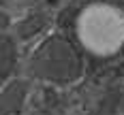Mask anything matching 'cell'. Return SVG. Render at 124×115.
<instances>
[{
	"instance_id": "obj_1",
	"label": "cell",
	"mask_w": 124,
	"mask_h": 115,
	"mask_svg": "<svg viewBox=\"0 0 124 115\" xmlns=\"http://www.w3.org/2000/svg\"><path fill=\"white\" fill-rule=\"evenodd\" d=\"M30 75L56 85H69L84 75V58L69 38L47 36L30 55Z\"/></svg>"
},
{
	"instance_id": "obj_2",
	"label": "cell",
	"mask_w": 124,
	"mask_h": 115,
	"mask_svg": "<svg viewBox=\"0 0 124 115\" xmlns=\"http://www.w3.org/2000/svg\"><path fill=\"white\" fill-rule=\"evenodd\" d=\"M28 96V83L13 79L0 89V115H15L22 111Z\"/></svg>"
},
{
	"instance_id": "obj_3",
	"label": "cell",
	"mask_w": 124,
	"mask_h": 115,
	"mask_svg": "<svg viewBox=\"0 0 124 115\" xmlns=\"http://www.w3.org/2000/svg\"><path fill=\"white\" fill-rule=\"evenodd\" d=\"M15 64H17L15 41L0 32V83H4L11 77V73L15 70Z\"/></svg>"
},
{
	"instance_id": "obj_4",
	"label": "cell",
	"mask_w": 124,
	"mask_h": 115,
	"mask_svg": "<svg viewBox=\"0 0 124 115\" xmlns=\"http://www.w3.org/2000/svg\"><path fill=\"white\" fill-rule=\"evenodd\" d=\"M45 26H47V17L41 15V13H34V15H28L24 21L17 24V34L22 38H30L34 34H39Z\"/></svg>"
},
{
	"instance_id": "obj_5",
	"label": "cell",
	"mask_w": 124,
	"mask_h": 115,
	"mask_svg": "<svg viewBox=\"0 0 124 115\" xmlns=\"http://www.w3.org/2000/svg\"><path fill=\"white\" fill-rule=\"evenodd\" d=\"M118 92H113V94H107V98L101 102L99 111L94 115H113V111H116V107H118Z\"/></svg>"
}]
</instances>
